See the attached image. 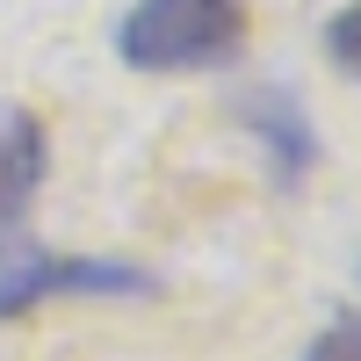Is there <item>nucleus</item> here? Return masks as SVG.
<instances>
[{"label":"nucleus","instance_id":"1","mask_svg":"<svg viewBox=\"0 0 361 361\" xmlns=\"http://www.w3.org/2000/svg\"><path fill=\"white\" fill-rule=\"evenodd\" d=\"M246 44V0H130L116 22V58L130 73L231 66Z\"/></svg>","mask_w":361,"mask_h":361},{"label":"nucleus","instance_id":"2","mask_svg":"<svg viewBox=\"0 0 361 361\" xmlns=\"http://www.w3.org/2000/svg\"><path fill=\"white\" fill-rule=\"evenodd\" d=\"M159 275L137 260H109V253H51V246H29L15 260H0V325L37 311V304H123V296H152Z\"/></svg>","mask_w":361,"mask_h":361},{"label":"nucleus","instance_id":"3","mask_svg":"<svg viewBox=\"0 0 361 361\" xmlns=\"http://www.w3.org/2000/svg\"><path fill=\"white\" fill-rule=\"evenodd\" d=\"M44 173H51V137L37 123V109L0 102V238L22 231V217L37 209Z\"/></svg>","mask_w":361,"mask_h":361},{"label":"nucleus","instance_id":"4","mask_svg":"<svg viewBox=\"0 0 361 361\" xmlns=\"http://www.w3.org/2000/svg\"><path fill=\"white\" fill-rule=\"evenodd\" d=\"M238 116L253 123V145L267 159H275V180L282 188H296V180L311 173V159H318V130H311V116H304V102L289 94V87H246L238 94Z\"/></svg>","mask_w":361,"mask_h":361},{"label":"nucleus","instance_id":"5","mask_svg":"<svg viewBox=\"0 0 361 361\" xmlns=\"http://www.w3.org/2000/svg\"><path fill=\"white\" fill-rule=\"evenodd\" d=\"M325 58H333L347 80H361V0H347V8L325 22Z\"/></svg>","mask_w":361,"mask_h":361},{"label":"nucleus","instance_id":"6","mask_svg":"<svg viewBox=\"0 0 361 361\" xmlns=\"http://www.w3.org/2000/svg\"><path fill=\"white\" fill-rule=\"evenodd\" d=\"M304 361H361V311L333 318V325H325V333L304 347Z\"/></svg>","mask_w":361,"mask_h":361}]
</instances>
